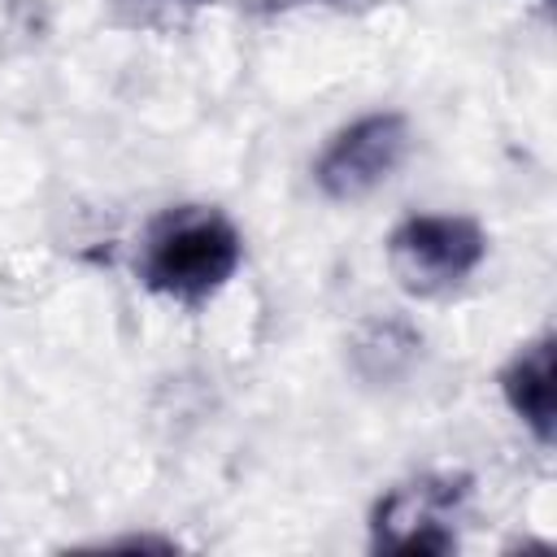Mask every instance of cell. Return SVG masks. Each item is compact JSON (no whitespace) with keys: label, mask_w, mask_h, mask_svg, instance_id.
<instances>
[{"label":"cell","mask_w":557,"mask_h":557,"mask_svg":"<svg viewBox=\"0 0 557 557\" xmlns=\"http://www.w3.org/2000/svg\"><path fill=\"white\" fill-rule=\"evenodd\" d=\"M422 352V335L405 318H370L352 335V366L370 383H392L400 379Z\"/></svg>","instance_id":"obj_6"},{"label":"cell","mask_w":557,"mask_h":557,"mask_svg":"<svg viewBox=\"0 0 557 557\" xmlns=\"http://www.w3.org/2000/svg\"><path fill=\"white\" fill-rule=\"evenodd\" d=\"M553 361H557V339L553 331L527 339L500 370V396L513 409V418L548 448L553 444Z\"/></svg>","instance_id":"obj_5"},{"label":"cell","mask_w":557,"mask_h":557,"mask_svg":"<svg viewBox=\"0 0 557 557\" xmlns=\"http://www.w3.org/2000/svg\"><path fill=\"white\" fill-rule=\"evenodd\" d=\"M366 4H374V0H252L257 13H296V9H339V13H348V9H366Z\"/></svg>","instance_id":"obj_8"},{"label":"cell","mask_w":557,"mask_h":557,"mask_svg":"<svg viewBox=\"0 0 557 557\" xmlns=\"http://www.w3.org/2000/svg\"><path fill=\"white\" fill-rule=\"evenodd\" d=\"M487 257V235L466 213H413L387 235V270L400 292L440 300L457 292Z\"/></svg>","instance_id":"obj_2"},{"label":"cell","mask_w":557,"mask_h":557,"mask_svg":"<svg viewBox=\"0 0 557 557\" xmlns=\"http://www.w3.org/2000/svg\"><path fill=\"white\" fill-rule=\"evenodd\" d=\"M409 157V122L396 109H379V113H361L357 122L339 126L326 148L313 161V183L326 200L352 205L366 200L370 191H379L400 161Z\"/></svg>","instance_id":"obj_4"},{"label":"cell","mask_w":557,"mask_h":557,"mask_svg":"<svg viewBox=\"0 0 557 557\" xmlns=\"http://www.w3.org/2000/svg\"><path fill=\"white\" fill-rule=\"evenodd\" d=\"M244 261V235L213 205H174L144 231L135 274L148 292L174 305H205L218 296Z\"/></svg>","instance_id":"obj_1"},{"label":"cell","mask_w":557,"mask_h":557,"mask_svg":"<svg viewBox=\"0 0 557 557\" xmlns=\"http://www.w3.org/2000/svg\"><path fill=\"white\" fill-rule=\"evenodd\" d=\"M209 0H109V17L122 30H152L174 35L183 30Z\"/></svg>","instance_id":"obj_7"},{"label":"cell","mask_w":557,"mask_h":557,"mask_svg":"<svg viewBox=\"0 0 557 557\" xmlns=\"http://www.w3.org/2000/svg\"><path fill=\"white\" fill-rule=\"evenodd\" d=\"M470 479L440 470L418 474L387 487L370 509V544L379 553H453L457 548V518L466 509Z\"/></svg>","instance_id":"obj_3"}]
</instances>
